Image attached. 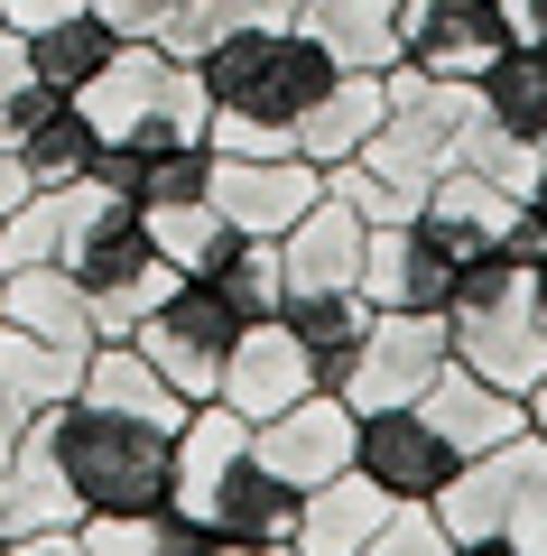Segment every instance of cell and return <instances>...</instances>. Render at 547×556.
Wrapping results in <instances>:
<instances>
[{
  "label": "cell",
  "instance_id": "5b68a950",
  "mask_svg": "<svg viewBox=\"0 0 547 556\" xmlns=\"http://www.w3.org/2000/svg\"><path fill=\"white\" fill-rule=\"evenodd\" d=\"M436 519H446L455 547L464 538H510L520 556H538L547 547V437L520 427V437L464 455L446 473V492H436Z\"/></svg>",
  "mask_w": 547,
  "mask_h": 556
},
{
  "label": "cell",
  "instance_id": "ab89813d",
  "mask_svg": "<svg viewBox=\"0 0 547 556\" xmlns=\"http://www.w3.org/2000/svg\"><path fill=\"white\" fill-rule=\"evenodd\" d=\"M529 278H538V316H547V251H538V269H529Z\"/></svg>",
  "mask_w": 547,
  "mask_h": 556
},
{
  "label": "cell",
  "instance_id": "4fadbf2b",
  "mask_svg": "<svg viewBox=\"0 0 547 556\" xmlns=\"http://www.w3.org/2000/svg\"><path fill=\"white\" fill-rule=\"evenodd\" d=\"M352 464H362V473H372L390 501H436V492H446V473H455L464 455H455V445L436 437V427H427V408L409 399V408H362Z\"/></svg>",
  "mask_w": 547,
  "mask_h": 556
},
{
  "label": "cell",
  "instance_id": "9c48e42d",
  "mask_svg": "<svg viewBox=\"0 0 547 556\" xmlns=\"http://www.w3.org/2000/svg\"><path fill=\"white\" fill-rule=\"evenodd\" d=\"M501 47H510L501 0H399V65L436 84H473Z\"/></svg>",
  "mask_w": 547,
  "mask_h": 556
},
{
  "label": "cell",
  "instance_id": "8d00e7d4",
  "mask_svg": "<svg viewBox=\"0 0 547 556\" xmlns=\"http://www.w3.org/2000/svg\"><path fill=\"white\" fill-rule=\"evenodd\" d=\"M510 10V38L520 47H547V0H501Z\"/></svg>",
  "mask_w": 547,
  "mask_h": 556
},
{
  "label": "cell",
  "instance_id": "74e56055",
  "mask_svg": "<svg viewBox=\"0 0 547 556\" xmlns=\"http://www.w3.org/2000/svg\"><path fill=\"white\" fill-rule=\"evenodd\" d=\"M20 427H28V408H20L10 390H0V455H10V437H20Z\"/></svg>",
  "mask_w": 547,
  "mask_h": 556
},
{
  "label": "cell",
  "instance_id": "7c38bea8",
  "mask_svg": "<svg viewBox=\"0 0 547 556\" xmlns=\"http://www.w3.org/2000/svg\"><path fill=\"white\" fill-rule=\"evenodd\" d=\"M297 510H307V492L288 473H270L260 455H241L214 482V501H204V538H214V556H288Z\"/></svg>",
  "mask_w": 547,
  "mask_h": 556
},
{
  "label": "cell",
  "instance_id": "6da1fadb",
  "mask_svg": "<svg viewBox=\"0 0 547 556\" xmlns=\"http://www.w3.org/2000/svg\"><path fill=\"white\" fill-rule=\"evenodd\" d=\"M196 75L214 93V130L204 139L241 149V159H270V149H297V121L325 102V84L344 65L307 20H270V28H233L223 47H204Z\"/></svg>",
  "mask_w": 547,
  "mask_h": 556
},
{
  "label": "cell",
  "instance_id": "d590c367",
  "mask_svg": "<svg viewBox=\"0 0 547 556\" xmlns=\"http://www.w3.org/2000/svg\"><path fill=\"white\" fill-rule=\"evenodd\" d=\"M94 10H102V20L121 28V38H149V28H158V10H167V0H94Z\"/></svg>",
  "mask_w": 547,
  "mask_h": 556
},
{
  "label": "cell",
  "instance_id": "4316f807",
  "mask_svg": "<svg viewBox=\"0 0 547 556\" xmlns=\"http://www.w3.org/2000/svg\"><path fill=\"white\" fill-rule=\"evenodd\" d=\"M0 390L20 399L28 417H47V408H65V399L84 390V353L28 334V325H0Z\"/></svg>",
  "mask_w": 547,
  "mask_h": 556
},
{
  "label": "cell",
  "instance_id": "44dd1931",
  "mask_svg": "<svg viewBox=\"0 0 547 556\" xmlns=\"http://www.w3.org/2000/svg\"><path fill=\"white\" fill-rule=\"evenodd\" d=\"M381 112H390V75H372V65H344V75L325 84V102L297 121V159H315V167L334 177V167H344L352 149L381 130Z\"/></svg>",
  "mask_w": 547,
  "mask_h": 556
},
{
  "label": "cell",
  "instance_id": "ba28073f",
  "mask_svg": "<svg viewBox=\"0 0 547 556\" xmlns=\"http://www.w3.org/2000/svg\"><path fill=\"white\" fill-rule=\"evenodd\" d=\"M446 362H455L446 306H372V334H362V353H352V371L334 390L352 408H409Z\"/></svg>",
  "mask_w": 547,
  "mask_h": 556
},
{
  "label": "cell",
  "instance_id": "ac0fdd59",
  "mask_svg": "<svg viewBox=\"0 0 547 556\" xmlns=\"http://www.w3.org/2000/svg\"><path fill=\"white\" fill-rule=\"evenodd\" d=\"M446 288H455V260L418 232V214L372 223V251H362V298L372 306H446Z\"/></svg>",
  "mask_w": 547,
  "mask_h": 556
},
{
  "label": "cell",
  "instance_id": "e575fe53",
  "mask_svg": "<svg viewBox=\"0 0 547 556\" xmlns=\"http://www.w3.org/2000/svg\"><path fill=\"white\" fill-rule=\"evenodd\" d=\"M65 10H84V0H0V28H47V20H65Z\"/></svg>",
  "mask_w": 547,
  "mask_h": 556
},
{
  "label": "cell",
  "instance_id": "b9f144b4",
  "mask_svg": "<svg viewBox=\"0 0 547 556\" xmlns=\"http://www.w3.org/2000/svg\"><path fill=\"white\" fill-rule=\"evenodd\" d=\"M538 556H547V547H538Z\"/></svg>",
  "mask_w": 547,
  "mask_h": 556
},
{
  "label": "cell",
  "instance_id": "836d02e7",
  "mask_svg": "<svg viewBox=\"0 0 547 556\" xmlns=\"http://www.w3.org/2000/svg\"><path fill=\"white\" fill-rule=\"evenodd\" d=\"M28 195H38V177H28V159H20V149H10V139H0V223L20 214Z\"/></svg>",
  "mask_w": 547,
  "mask_h": 556
},
{
  "label": "cell",
  "instance_id": "e0dca14e",
  "mask_svg": "<svg viewBox=\"0 0 547 556\" xmlns=\"http://www.w3.org/2000/svg\"><path fill=\"white\" fill-rule=\"evenodd\" d=\"M362 251H372V223L352 214L344 195H315L307 214L278 232V260H288V288H362Z\"/></svg>",
  "mask_w": 547,
  "mask_h": 556
},
{
  "label": "cell",
  "instance_id": "277c9868",
  "mask_svg": "<svg viewBox=\"0 0 547 556\" xmlns=\"http://www.w3.org/2000/svg\"><path fill=\"white\" fill-rule=\"evenodd\" d=\"M57 417V455L75 473L84 510H158L167 501V473H176V427L158 417H130V408H102V399H65Z\"/></svg>",
  "mask_w": 547,
  "mask_h": 556
},
{
  "label": "cell",
  "instance_id": "30bf717a",
  "mask_svg": "<svg viewBox=\"0 0 547 556\" xmlns=\"http://www.w3.org/2000/svg\"><path fill=\"white\" fill-rule=\"evenodd\" d=\"M204 195L223 204V223H241L251 241H278L315 195H325V167L297 159V149H270V159H241V149H214V177Z\"/></svg>",
  "mask_w": 547,
  "mask_h": 556
},
{
  "label": "cell",
  "instance_id": "f546056e",
  "mask_svg": "<svg viewBox=\"0 0 547 556\" xmlns=\"http://www.w3.org/2000/svg\"><path fill=\"white\" fill-rule=\"evenodd\" d=\"M464 167H473V177H492V186H510V195H529V186H538V167H547V149L510 139L501 121H483V102H473V130H464Z\"/></svg>",
  "mask_w": 547,
  "mask_h": 556
},
{
  "label": "cell",
  "instance_id": "d4e9b609",
  "mask_svg": "<svg viewBox=\"0 0 547 556\" xmlns=\"http://www.w3.org/2000/svg\"><path fill=\"white\" fill-rule=\"evenodd\" d=\"M149 241H158V260H167L176 278H214L251 232H241V223H223L214 195H186V204H149Z\"/></svg>",
  "mask_w": 547,
  "mask_h": 556
},
{
  "label": "cell",
  "instance_id": "8992f818",
  "mask_svg": "<svg viewBox=\"0 0 547 556\" xmlns=\"http://www.w3.org/2000/svg\"><path fill=\"white\" fill-rule=\"evenodd\" d=\"M84 492L57 455V417H28L0 455V556H75Z\"/></svg>",
  "mask_w": 547,
  "mask_h": 556
},
{
  "label": "cell",
  "instance_id": "60d3db41",
  "mask_svg": "<svg viewBox=\"0 0 547 556\" xmlns=\"http://www.w3.org/2000/svg\"><path fill=\"white\" fill-rule=\"evenodd\" d=\"M529 195H538V204H547V167H538V186H529Z\"/></svg>",
  "mask_w": 547,
  "mask_h": 556
},
{
  "label": "cell",
  "instance_id": "484cf974",
  "mask_svg": "<svg viewBox=\"0 0 547 556\" xmlns=\"http://www.w3.org/2000/svg\"><path fill=\"white\" fill-rule=\"evenodd\" d=\"M10 149L28 159V177H38V186H75V177H94L102 130H94V112H84L75 93H57V102H47V112L20 130V139H10Z\"/></svg>",
  "mask_w": 547,
  "mask_h": 556
},
{
  "label": "cell",
  "instance_id": "3957f363",
  "mask_svg": "<svg viewBox=\"0 0 547 556\" xmlns=\"http://www.w3.org/2000/svg\"><path fill=\"white\" fill-rule=\"evenodd\" d=\"M84 112H94L102 149H167V139H204L214 130V93L186 56H167L158 38H121V56L84 84Z\"/></svg>",
  "mask_w": 547,
  "mask_h": 556
},
{
  "label": "cell",
  "instance_id": "cb8c5ba5",
  "mask_svg": "<svg viewBox=\"0 0 547 556\" xmlns=\"http://www.w3.org/2000/svg\"><path fill=\"white\" fill-rule=\"evenodd\" d=\"M473 102H483V121H501L510 139L547 149V47H520V38H510L501 56L473 75Z\"/></svg>",
  "mask_w": 547,
  "mask_h": 556
},
{
  "label": "cell",
  "instance_id": "4dcf8cb0",
  "mask_svg": "<svg viewBox=\"0 0 547 556\" xmlns=\"http://www.w3.org/2000/svg\"><path fill=\"white\" fill-rule=\"evenodd\" d=\"M65 241V186H38L20 214L0 223V269H28V260H57Z\"/></svg>",
  "mask_w": 547,
  "mask_h": 556
},
{
  "label": "cell",
  "instance_id": "5bb4252c",
  "mask_svg": "<svg viewBox=\"0 0 547 556\" xmlns=\"http://www.w3.org/2000/svg\"><path fill=\"white\" fill-rule=\"evenodd\" d=\"M315 390V362H307V343L288 334V316H251L233 334V353H223V408H241L260 427V417H278L288 399H307Z\"/></svg>",
  "mask_w": 547,
  "mask_h": 556
},
{
  "label": "cell",
  "instance_id": "2e32d148",
  "mask_svg": "<svg viewBox=\"0 0 547 556\" xmlns=\"http://www.w3.org/2000/svg\"><path fill=\"white\" fill-rule=\"evenodd\" d=\"M418 408H427V427L455 445V455H483V445H501V437L529 427V399L501 390V380H483L473 362H446V371L418 390Z\"/></svg>",
  "mask_w": 547,
  "mask_h": 556
},
{
  "label": "cell",
  "instance_id": "603a6c76",
  "mask_svg": "<svg viewBox=\"0 0 547 556\" xmlns=\"http://www.w3.org/2000/svg\"><path fill=\"white\" fill-rule=\"evenodd\" d=\"M112 56H121V28L102 20L94 0H84V10H65V20H47V28H28V65H38L47 93H84Z\"/></svg>",
  "mask_w": 547,
  "mask_h": 556
},
{
  "label": "cell",
  "instance_id": "8fae6325",
  "mask_svg": "<svg viewBox=\"0 0 547 556\" xmlns=\"http://www.w3.org/2000/svg\"><path fill=\"white\" fill-rule=\"evenodd\" d=\"M352 437H362V408H352L344 390L315 380L307 399H288L278 417H260V427H251V455L270 464V473H288L297 492H315L325 473H344V464H352Z\"/></svg>",
  "mask_w": 547,
  "mask_h": 556
},
{
  "label": "cell",
  "instance_id": "7402d4cb",
  "mask_svg": "<svg viewBox=\"0 0 547 556\" xmlns=\"http://www.w3.org/2000/svg\"><path fill=\"white\" fill-rule=\"evenodd\" d=\"M288 334L307 343V362H315V380H344L352 371V353H362V334H372V298L362 288H288Z\"/></svg>",
  "mask_w": 547,
  "mask_h": 556
},
{
  "label": "cell",
  "instance_id": "d6a6232c",
  "mask_svg": "<svg viewBox=\"0 0 547 556\" xmlns=\"http://www.w3.org/2000/svg\"><path fill=\"white\" fill-rule=\"evenodd\" d=\"M362 556H455V538H446V519H436V501H390Z\"/></svg>",
  "mask_w": 547,
  "mask_h": 556
},
{
  "label": "cell",
  "instance_id": "f1b7e54d",
  "mask_svg": "<svg viewBox=\"0 0 547 556\" xmlns=\"http://www.w3.org/2000/svg\"><path fill=\"white\" fill-rule=\"evenodd\" d=\"M214 288L233 298L241 325H251V316H278V306H288V260H278V241H241V251L214 269Z\"/></svg>",
  "mask_w": 547,
  "mask_h": 556
},
{
  "label": "cell",
  "instance_id": "52a82bcc",
  "mask_svg": "<svg viewBox=\"0 0 547 556\" xmlns=\"http://www.w3.org/2000/svg\"><path fill=\"white\" fill-rule=\"evenodd\" d=\"M233 334H241V316H233V298H223L214 278H176L167 298L130 325V343L149 353V371H167L186 399H214L223 390V353H233Z\"/></svg>",
  "mask_w": 547,
  "mask_h": 556
},
{
  "label": "cell",
  "instance_id": "1f68e13d",
  "mask_svg": "<svg viewBox=\"0 0 547 556\" xmlns=\"http://www.w3.org/2000/svg\"><path fill=\"white\" fill-rule=\"evenodd\" d=\"M47 102H57V93H47L38 65H28V38H20V28H0V139H20Z\"/></svg>",
  "mask_w": 547,
  "mask_h": 556
},
{
  "label": "cell",
  "instance_id": "d6986e66",
  "mask_svg": "<svg viewBox=\"0 0 547 556\" xmlns=\"http://www.w3.org/2000/svg\"><path fill=\"white\" fill-rule=\"evenodd\" d=\"M0 325H28V334L65 343V353H94V306H84L75 269L65 260H28V269H0Z\"/></svg>",
  "mask_w": 547,
  "mask_h": 556
},
{
  "label": "cell",
  "instance_id": "7a4b0ae2",
  "mask_svg": "<svg viewBox=\"0 0 547 556\" xmlns=\"http://www.w3.org/2000/svg\"><path fill=\"white\" fill-rule=\"evenodd\" d=\"M446 334H455V362H473L483 380H501V390H538L547 380V316H538V278H529V260L510 251H483L455 269L446 288Z\"/></svg>",
  "mask_w": 547,
  "mask_h": 556
},
{
  "label": "cell",
  "instance_id": "83f0119b",
  "mask_svg": "<svg viewBox=\"0 0 547 556\" xmlns=\"http://www.w3.org/2000/svg\"><path fill=\"white\" fill-rule=\"evenodd\" d=\"M297 20L334 47V65H399V0H297Z\"/></svg>",
  "mask_w": 547,
  "mask_h": 556
},
{
  "label": "cell",
  "instance_id": "9a60e30c",
  "mask_svg": "<svg viewBox=\"0 0 547 556\" xmlns=\"http://www.w3.org/2000/svg\"><path fill=\"white\" fill-rule=\"evenodd\" d=\"M510 214H520L510 186L473 177V167H446V177L427 186V204H418V232L464 269V260H483V251H501V241H510Z\"/></svg>",
  "mask_w": 547,
  "mask_h": 556
},
{
  "label": "cell",
  "instance_id": "f35d334b",
  "mask_svg": "<svg viewBox=\"0 0 547 556\" xmlns=\"http://www.w3.org/2000/svg\"><path fill=\"white\" fill-rule=\"evenodd\" d=\"M529 427H538V437H547V380H538V390H529Z\"/></svg>",
  "mask_w": 547,
  "mask_h": 556
},
{
  "label": "cell",
  "instance_id": "ffe728a7",
  "mask_svg": "<svg viewBox=\"0 0 547 556\" xmlns=\"http://www.w3.org/2000/svg\"><path fill=\"white\" fill-rule=\"evenodd\" d=\"M381 510H390V492H381L362 464H344V473H325L307 492L288 556H362V547H372V529H381Z\"/></svg>",
  "mask_w": 547,
  "mask_h": 556
}]
</instances>
